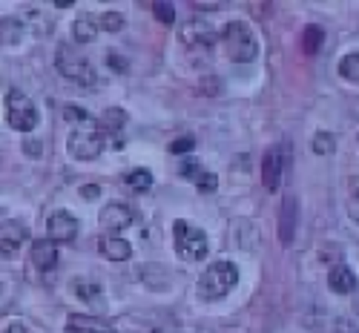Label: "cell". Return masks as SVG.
<instances>
[{
  "label": "cell",
  "mask_w": 359,
  "mask_h": 333,
  "mask_svg": "<svg viewBox=\"0 0 359 333\" xmlns=\"http://www.w3.org/2000/svg\"><path fill=\"white\" fill-rule=\"evenodd\" d=\"M6 333H29V330H26L23 325H9V327H6Z\"/></svg>",
  "instance_id": "4dcf8cb0"
},
{
  "label": "cell",
  "mask_w": 359,
  "mask_h": 333,
  "mask_svg": "<svg viewBox=\"0 0 359 333\" xmlns=\"http://www.w3.org/2000/svg\"><path fill=\"white\" fill-rule=\"evenodd\" d=\"M67 333H115L112 327H107L104 322L93 319V316H81V313H72L67 319Z\"/></svg>",
  "instance_id": "9a60e30c"
},
{
  "label": "cell",
  "mask_w": 359,
  "mask_h": 333,
  "mask_svg": "<svg viewBox=\"0 0 359 333\" xmlns=\"http://www.w3.org/2000/svg\"><path fill=\"white\" fill-rule=\"evenodd\" d=\"M55 67L64 78L81 83V86H93L95 83V69L89 67V60L75 49V46H57V55H55Z\"/></svg>",
  "instance_id": "5b68a950"
},
{
  "label": "cell",
  "mask_w": 359,
  "mask_h": 333,
  "mask_svg": "<svg viewBox=\"0 0 359 333\" xmlns=\"http://www.w3.org/2000/svg\"><path fill=\"white\" fill-rule=\"evenodd\" d=\"M107 60H109V69H112V72H121V75L127 72V60H124L121 55H109Z\"/></svg>",
  "instance_id": "83f0119b"
},
{
  "label": "cell",
  "mask_w": 359,
  "mask_h": 333,
  "mask_svg": "<svg viewBox=\"0 0 359 333\" xmlns=\"http://www.w3.org/2000/svg\"><path fill=\"white\" fill-rule=\"evenodd\" d=\"M153 12H156V18H158L164 26H170V23L175 20V9H172V4H156Z\"/></svg>",
  "instance_id": "d4e9b609"
},
{
  "label": "cell",
  "mask_w": 359,
  "mask_h": 333,
  "mask_svg": "<svg viewBox=\"0 0 359 333\" xmlns=\"http://www.w3.org/2000/svg\"><path fill=\"white\" fill-rule=\"evenodd\" d=\"M311 149L316 156H334V149H337V138L331 132H316L313 141H311Z\"/></svg>",
  "instance_id": "7402d4cb"
},
{
  "label": "cell",
  "mask_w": 359,
  "mask_h": 333,
  "mask_svg": "<svg viewBox=\"0 0 359 333\" xmlns=\"http://www.w3.org/2000/svg\"><path fill=\"white\" fill-rule=\"evenodd\" d=\"M32 261L38 270H52L57 264V247H55V241L52 238H38L32 241Z\"/></svg>",
  "instance_id": "4fadbf2b"
},
{
  "label": "cell",
  "mask_w": 359,
  "mask_h": 333,
  "mask_svg": "<svg viewBox=\"0 0 359 333\" xmlns=\"http://www.w3.org/2000/svg\"><path fill=\"white\" fill-rule=\"evenodd\" d=\"M38 149H41V147H38L35 141H32V144H26V153H32V156H38Z\"/></svg>",
  "instance_id": "1f68e13d"
},
{
  "label": "cell",
  "mask_w": 359,
  "mask_h": 333,
  "mask_svg": "<svg viewBox=\"0 0 359 333\" xmlns=\"http://www.w3.org/2000/svg\"><path fill=\"white\" fill-rule=\"evenodd\" d=\"M0 253H4L6 259H12L18 253V241H9V238H0Z\"/></svg>",
  "instance_id": "f1b7e54d"
},
{
  "label": "cell",
  "mask_w": 359,
  "mask_h": 333,
  "mask_svg": "<svg viewBox=\"0 0 359 333\" xmlns=\"http://www.w3.org/2000/svg\"><path fill=\"white\" fill-rule=\"evenodd\" d=\"M296 227H299V204H296L293 196H285L282 210H279V238H282V245H290Z\"/></svg>",
  "instance_id": "9c48e42d"
},
{
  "label": "cell",
  "mask_w": 359,
  "mask_h": 333,
  "mask_svg": "<svg viewBox=\"0 0 359 333\" xmlns=\"http://www.w3.org/2000/svg\"><path fill=\"white\" fill-rule=\"evenodd\" d=\"M182 41H187L190 46H204V49H210V46H213V32H210V26L196 23V26L187 29V32H182Z\"/></svg>",
  "instance_id": "2e32d148"
},
{
  "label": "cell",
  "mask_w": 359,
  "mask_h": 333,
  "mask_svg": "<svg viewBox=\"0 0 359 333\" xmlns=\"http://www.w3.org/2000/svg\"><path fill=\"white\" fill-rule=\"evenodd\" d=\"M64 118H67V124H72V132H69V141H67V149H69V156L78 158V161H93L104 153V132L98 127V121L89 115L86 109L81 107H67L64 109Z\"/></svg>",
  "instance_id": "6da1fadb"
},
{
  "label": "cell",
  "mask_w": 359,
  "mask_h": 333,
  "mask_svg": "<svg viewBox=\"0 0 359 333\" xmlns=\"http://www.w3.org/2000/svg\"><path fill=\"white\" fill-rule=\"evenodd\" d=\"M124 184L130 190H135V193H144V190L153 187V172H149V170H130L124 175Z\"/></svg>",
  "instance_id": "d6986e66"
},
{
  "label": "cell",
  "mask_w": 359,
  "mask_h": 333,
  "mask_svg": "<svg viewBox=\"0 0 359 333\" xmlns=\"http://www.w3.org/2000/svg\"><path fill=\"white\" fill-rule=\"evenodd\" d=\"M327 285H331V290H334V293L348 296V293H353V290H356V276H353V270H351V267L337 264V267L331 270V273H327Z\"/></svg>",
  "instance_id": "5bb4252c"
},
{
  "label": "cell",
  "mask_w": 359,
  "mask_h": 333,
  "mask_svg": "<svg viewBox=\"0 0 359 333\" xmlns=\"http://www.w3.org/2000/svg\"><path fill=\"white\" fill-rule=\"evenodd\" d=\"M98 29H104V32H121V29H124V18L118 15V12H107V15H101Z\"/></svg>",
  "instance_id": "cb8c5ba5"
},
{
  "label": "cell",
  "mask_w": 359,
  "mask_h": 333,
  "mask_svg": "<svg viewBox=\"0 0 359 333\" xmlns=\"http://www.w3.org/2000/svg\"><path fill=\"white\" fill-rule=\"evenodd\" d=\"M236 285H238V267L233 261H213L198 276V296L216 301L224 299Z\"/></svg>",
  "instance_id": "7a4b0ae2"
},
{
  "label": "cell",
  "mask_w": 359,
  "mask_h": 333,
  "mask_svg": "<svg viewBox=\"0 0 359 333\" xmlns=\"http://www.w3.org/2000/svg\"><path fill=\"white\" fill-rule=\"evenodd\" d=\"M182 175L187 178V181H193V184L201 190V193H213L216 190V175L213 172H207L201 164H198V158H184L182 161Z\"/></svg>",
  "instance_id": "30bf717a"
},
{
  "label": "cell",
  "mask_w": 359,
  "mask_h": 333,
  "mask_svg": "<svg viewBox=\"0 0 359 333\" xmlns=\"http://www.w3.org/2000/svg\"><path fill=\"white\" fill-rule=\"evenodd\" d=\"M262 181H264V190H271V193H276L282 184V158L276 149H267L262 158Z\"/></svg>",
  "instance_id": "8fae6325"
},
{
  "label": "cell",
  "mask_w": 359,
  "mask_h": 333,
  "mask_svg": "<svg viewBox=\"0 0 359 333\" xmlns=\"http://www.w3.org/2000/svg\"><path fill=\"white\" fill-rule=\"evenodd\" d=\"M0 296H4V285H0Z\"/></svg>",
  "instance_id": "d6a6232c"
},
{
  "label": "cell",
  "mask_w": 359,
  "mask_h": 333,
  "mask_svg": "<svg viewBox=\"0 0 359 333\" xmlns=\"http://www.w3.org/2000/svg\"><path fill=\"white\" fill-rule=\"evenodd\" d=\"M98 250L109 261H127L133 256V245L124 241V238H118V236H101L98 238Z\"/></svg>",
  "instance_id": "7c38bea8"
},
{
  "label": "cell",
  "mask_w": 359,
  "mask_h": 333,
  "mask_svg": "<svg viewBox=\"0 0 359 333\" xmlns=\"http://www.w3.org/2000/svg\"><path fill=\"white\" fill-rule=\"evenodd\" d=\"M124 124H127V112H124V109H115V107H112V109H107V112H104V118L98 121V127H101V132H104V135H107V132H118Z\"/></svg>",
  "instance_id": "ac0fdd59"
},
{
  "label": "cell",
  "mask_w": 359,
  "mask_h": 333,
  "mask_svg": "<svg viewBox=\"0 0 359 333\" xmlns=\"http://www.w3.org/2000/svg\"><path fill=\"white\" fill-rule=\"evenodd\" d=\"M72 35H75V41H78V43H93V41H95V35H98V23H95L93 18H89V15H81V18L75 20Z\"/></svg>",
  "instance_id": "e0dca14e"
},
{
  "label": "cell",
  "mask_w": 359,
  "mask_h": 333,
  "mask_svg": "<svg viewBox=\"0 0 359 333\" xmlns=\"http://www.w3.org/2000/svg\"><path fill=\"white\" fill-rule=\"evenodd\" d=\"M348 213H351V219L359 224V184L353 187V193H351V201H348Z\"/></svg>",
  "instance_id": "4316f807"
},
{
  "label": "cell",
  "mask_w": 359,
  "mask_h": 333,
  "mask_svg": "<svg viewBox=\"0 0 359 333\" xmlns=\"http://www.w3.org/2000/svg\"><path fill=\"white\" fill-rule=\"evenodd\" d=\"M193 147H196V141H193V138H178V141H172V144H170V153L182 156V153H190Z\"/></svg>",
  "instance_id": "484cf974"
},
{
  "label": "cell",
  "mask_w": 359,
  "mask_h": 333,
  "mask_svg": "<svg viewBox=\"0 0 359 333\" xmlns=\"http://www.w3.org/2000/svg\"><path fill=\"white\" fill-rule=\"evenodd\" d=\"M46 227H49V238L52 241H72L78 236V219L72 213H67V210H57V213H52Z\"/></svg>",
  "instance_id": "ba28073f"
},
{
  "label": "cell",
  "mask_w": 359,
  "mask_h": 333,
  "mask_svg": "<svg viewBox=\"0 0 359 333\" xmlns=\"http://www.w3.org/2000/svg\"><path fill=\"white\" fill-rule=\"evenodd\" d=\"M224 49H227V57L236 60V64H250V60H256L259 55V43H256V35L253 29L242 20H230L224 26Z\"/></svg>",
  "instance_id": "3957f363"
},
{
  "label": "cell",
  "mask_w": 359,
  "mask_h": 333,
  "mask_svg": "<svg viewBox=\"0 0 359 333\" xmlns=\"http://www.w3.org/2000/svg\"><path fill=\"white\" fill-rule=\"evenodd\" d=\"M72 290H75V296H78L81 301H86V305H93V301L101 296V285L86 282V279H75V282H72Z\"/></svg>",
  "instance_id": "ffe728a7"
},
{
  "label": "cell",
  "mask_w": 359,
  "mask_h": 333,
  "mask_svg": "<svg viewBox=\"0 0 359 333\" xmlns=\"http://www.w3.org/2000/svg\"><path fill=\"white\" fill-rule=\"evenodd\" d=\"M6 118H9V127L18 132H32L41 121L38 107L20 89H9L6 93Z\"/></svg>",
  "instance_id": "277c9868"
},
{
  "label": "cell",
  "mask_w": 359,
  "mask_h": 333,
  "mask_svg": "<svg viewBox=\"0 0 359 333\" xmlns=\"http://www.w3.org/2000/svg\"><path fill=\"white\" fill-rule=\"evenodd\" d=\"M81 196H83V198H98V196H101V187L86 184V187H81Z\"/></svg>",
  "instance_id": "f546056e"
},
{
  "label": "cell",
  "mask_w": 359,
  "mask_h": 333,
  "mask_svg": "<svg viewBox=\"0 0 359 333\" xmlns=\"http://www.w3.org/2000/svg\"><path fill=\"white\" fill-rule=\"evenodd\" d=\"M133 219H135V213L124 204V201H112V204H107L104 210H101V216H98V224H101V230L107 233V236H118L121 230H127L130 224H133Z\"/></svg>",
  "instance_id": "52a82bcc"
},
{
  "label": "cell",
  "mask_w": 359,
  "mask_h": 333,
  "mask_svg": "<svg viewBox=\"0 0 359 333\" xmlns=\"http://www.w3.org/2000/svg\"><path fill=\"white\" fill-rule=\"evenodd\" d=\"M322 41H325L322 26H308L305 32H302V49H305V55H316L319 46H322Z\"/></svg>",
  "instance_id": "44dd1931"
},
{
  "label": "cell",
  "mask_w": 359,
  "mask_h": 333,
  "mask_svg": "<svg viewBox=\"0 0 359 333\" xmlns=\"http://www.w3.org/2000/svg\"><path fill=\"white\" fill-rule=\"evenodd\" d=\"M175 233V250L182 259L187 261H201L207 259V250H210V241H207V233L193 227L190 222H175L172 224Z\"/></svg>",
  "instance_id": "8992f818"
},
{
  "label": "cell",
  "mask_w": 359,
  "mask_h": 333,
  "mask_svg": "<svg viewBox=\"0 0 359 333\" xmlns=\"http://www.w3.org/2000/svg\"><path fill=\"white\" fill-rule=\"evenodd\" d=\"M339 75L348 78V81H359V52L345 55V57L339 60Z\"/></svg>",
  "instance_id": "603a6c76"
}]
</instances>
